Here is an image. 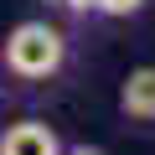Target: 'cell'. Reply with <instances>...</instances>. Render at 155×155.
I'll return each instance as SVG.
<instances>
[{
    "mask_svg": "<svg viewBox=\"0 0 155 155\" xmlns=\"http://www.w3.org/2000/svg\"><path fill=\"white\" fill-rule=\"evenodd\" d=\"M41 5L57 21H93V0H41Z\"/></svg>",
    "mask_w": 155,
    "mask_h": 155,
    "instance_id": "cell-5",
    "label": "cell"
},
{
    "mask_svg": "<svg viewBox=\"0 0 155 155\" xmlns=\"http://www.w3.org/2000/svg\"><path fill=\"white\" fill-rule=\"evenodd\" d=\"M0 155H62V134L47 119H16L0 129Z\"/></svg>",
    "mask_w": 155,
    "mask_h": 155,
    "instance_id": "cell-3",
    "label": "cell"
},
{
    "mask_svg": "<svg viewBox=\"0 0 155 155\" xmlns=\"http://www.w3.org/2000/svg\"><path fill=\"white\" fill-rule=\"evenodd\" d=\"M150 0H93V21H134Z\"/></svg>",
    "mask_w": 155,
    "mask_h": 155,
    "instance_id": "cell-4",
    "label": "cell"
},
{
    "mask_svg": "<svg viewBox=\"0 0 155 155\" xmlns=\"http://www.w3.org/2000/svg\"><path fill=\"white\" fill-rule=\"evenodd\" d=\"M72 67V36L57 16H31L16 21L0 36V72L11 78V88H52Z\"/></svg>",
    "mask_w": 155,
    "mask_h": 155,
    "instance_id": "cell-1",
    "label": "cell"
},
{
    "mask_svg": "<svg viewBox=\"0 0 155 155\" xmlns=\"http://www.w3.org/2000/svg\"><path fill=\"white\" fill-rule=\"evenodd\" d=\"M119 119L134 129H155V62H140L119 83Z\"/></svg>",
    "mask_w": 155,
    "mask_h": 155,
    "instance_id": "cell-2",
    "label": "cell"
},
{
    "mask_svg": "<svg viewBox=\"0 0 155 155\" xmlns=\"http://www.w3.org/2000/svg\"><path fill=\"white\" fill-rule=\"evenodd\" d=\"M62 155H109V150H104V145H88V140H83V145H62Z\"/></svg>",
    "mask_w": 155,
    "mask_h": 155,
    "instance_id": "cell-6",
    "label": "cell"
}]
</instances>
